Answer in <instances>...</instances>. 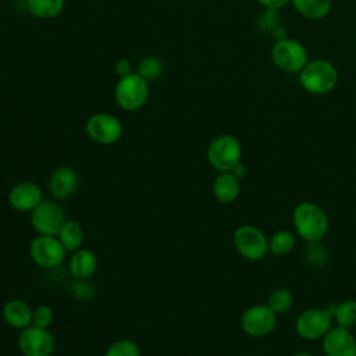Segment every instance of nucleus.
Wrapping results in <instances>:
<instances>
[{
    "label": "nucleus",
    "mask_w": 356,
    "mask_h": 356,
    "mask_svg": "<svg viewBox=\"0 0 356 356\" xmlns=\"http://www.w3.org/2000/svg\"><path fill=\"white\" fill-rule=\"evenodd\" d=\"M257 1L268 10H278L289 3V0H257Z\"/></svg>",
    "instance_id": "30"
},
{
    "label": "nucleus",
    "mask_w": 356,
    "mask_h": 356,
    "mask_svg": "<svg viewBox=\"0 0 356 356\" xmlns=\"http://www.w3.org/2000/svg\"><path fill=\"white\" fill-rule=\"evenodd\" d=\"M138 74L146 81L157 79L163 74V63L156 57H145L138 64Z\"/></svg>",
    "instance_id": "25"
},
{
    "label": "nucleus",
    "mask_w": 356,
    "mask_h": 356,
    "mask_svg": "<svg viewBox=\"0 0 356 356\" xmlns=\"http://www.w3.org/2000/svg\"><path fill=\"white\" fill-rule=\"evenodd\" d=\"M58 241L61 242V245L65 248V250L68 252H75L78 249H81L82 243H83V238H85V232L83 228L79 222L76 221H65L64 225L61 227V229L57 234Z\"/></svg>",
    "instance_id": "19"
},
{
    "label": "nucleus",
    "mask_w": 356,
    "mask_h": 356,
    "mask_svg": "<svg viewBox=\"0 0 356 356\" xmlns=\"http://www.w3.org/2000/svg\"><path fill=\"white\" fill-rule=\"evenodd\" d=\"M325 356H356V338L349 328L339 325L331 330L321 339Z\"/></svg>",
    "instance_id": "13"
},
{
    "label": "nucleus",
    "mask_w": 356,
    "mask_h": 356,
    "mask_svg": "<svg viewBox=\"0 0 356 356\" xmlns=\"http://www.w3.org/2000/svg\"><path fill=\"white\" fill-rule=\"evenodd\" d=\"M292 224L296 234L307 243L320 242L328 232L330 220L325 210L314 202H300L292 210Z\"/></svg>",
    "instance_id": "1"
},
{
    "label": "nucleus",
    "mask_w": 356,
    "mask_h": 356,
    "mask_svg": "<svg viewBox=\"0 0 356 356\" xmlns=\"http://www.w3.org/2000/svg\"><path fill=\"white\" fill-rule=\"evenodd\" d=\"M64 8V0H28V10L32 15L47 19L58 15Z\"/></svg>",
    "instance_id": "23"
},
{
    "label": "nucleus",
    "mask_w": 356,
    "mask_h": 356,
    "mask_svg": "<svg viewBox=\"0 0 356 356\" xmlns=\"http://www.w3.org/2000/svg\"><path fill=\"white\" fill-rule=\"evenodd\" d=\"M210 165L220 171H231L242 159V146L232 135H220L214 138L206 152Z\"/></svg>",
    "instance_id": "3"
},
{
    "label": "nucleus",
    "mask_w": 356,
    "mask_h": 356,
    "mask_svg": "<svg viewBox=\"0 0 356 356\" xmlns=\"http://www.w3.org/2000/svg\"><path fill=\"white\" fill-rule=\"evenodd\" d=\"M299 82L305 90L313 95H325L331 92L338 82V71L327 60H313L299 71Z\"/></svg>",
    "instance_id": "2"
},
{
    "label": "nucleus",
    "mask_w": 356,
    "mask_h": 356,
    "mask_svg": "<svg viewBox=\"0 0 356 356\" xmlns=\"http://www.w3.org/2000/svg\"><path fill=\"white\" fill-rule=\"evenodd\" d=\"M68 268L75 278L88 280L97 270V257L92 250L81 248L72 253Z\"/></svg>",
    "instance_id": "18"
},
{
    "label": "nucleus",
    "mask_w": 356,
    "mask_h": 356,
    "mask_svg": "<svg viewBox=\"0 0 356 356\" xmlns=\"http://www.w3.org/2000/svg\"><path fill=\"white\" fill-rule=\"evenodd\" d=\"M214 197L224 204L235 202L241 193V179L236 178L231 171L220 172L211 186Z\"/></svg>",
    "instance_id": "16"
},
{
    "label": "nucleus",
    "mask_w": 356,
    "mask_h": 356,
    "mask_svg": "<svg viewBox=\"0 0 356 356\" xmlns=\"http://www.w3.org/2000/svg\"><path fill=\"white\" fill-rule=\"evenodd\" d=\"M42 200V189L35 182L31 181L17 184L8 193L10 206L21 213L32 211Z\"/></svg>",
    "instance_id": "14"
},
{
    "label": "nucleus",
    "mask_w": 356,
    "mask_h": 356,
    "mask_svg": "<svg viewBox=\"0 0 356 356\" xmlns=\"http://www.w3.org/2000/svg\"><path fill=\"white\" fill-rule=\"evenodd\" d=\"M242 331L253 338H261L271 334L277 325V314L267 303L252 305L241 316Z\"/></svg>",
    "instance_id": "8"
},
{
    "label": "nucleus",
    "mask_w": 356,
    "mask_h": 356,
    "mask_svg": "<svg viewBox=\"0 0 356 356\" xmlns=\"http://www.w3.org/2000/svg\"><path fill=\"white\" fill-rule=\"evenodd\" d=\"M53 310L47 305H38L32 309V325L47 328L53 323Z\"/></svg>",
    "instance_id": "28"
},
{
    "label": "nucleus",
    "mask_w": 356,
    "mask_h": 356,
    "mask_svg": "<svg viewBox=\"0 0 356 356\" xmlns=\"http://www.w3.org/2000/svg\"><path fill=\"white\" fill-rule=\"evenodd\" d=\"M355 46H356V39H355Z\"/></svg>",
    "instance_id": "33"
},
{
    "label": "nucleus",
    "mask_w": 356,
    "mask_h": 356,
    "mask_svg": "<svg viewBox=\"0 0 356 356\" xmlns=\"http://www.w3.org/2000/svg\"><path fill=\"white\" fill-rule=\"evenodd\" d=\"M3 320L11 328L24 330L32 324V309L21 299L8 300L1 310Z\"/></svg>",
    "instance_id": "17"
},
{
    "label": "nucleus",
    "mask_w": 356,
    "mask_h": 356,
    "mask_svg": "<svg viewBox=\"0 0 356 356\" xmlns=\"http://www.w3.org/2000/svg\"><path fill=\"white\" fill-rule=\"evenodd\" d=\"M104 356H140V349L131 339H118L107 348Z\"/></svg>",
    "instance_id": "26"
},
{
    "label": "nucleus",
    "mask_w": 356,
    "mask_h": 356,
    "mask_svg": "<svg viewBox=\"0 0 356 356\" xmlns=\"http://www.w3.org/2000/svg\"><path fill=\"white\" fill-rule=\"evenodd\" d=\"M115 72L120 75V76H125L128 74H131V63L125 58H121L115 63Z\"/></svg>",
    "instance_id": "29"
},
{
    "label": "nucleus",
    "mask_w": 356,
    "mask_h": 356,
    "mask_svg": "<svg viewBox=\"0 0 356 356\" xmlns=\"http://www.w3.org/2000/svg\"><path fill=\"white\" fill-rule=\"evenodd\" d=\"M231 172L236 177V178H239V179H242L245 175H246V172H248V168H246V165H243L242 163H238L232 170H231Z\"/></svg>",
    "instance_id": "31"
},
{
    "label": "nucleus",
    "mask_w": 356,
    "mask_h": 356,
    "mask_svg": "<svg viewBox=\"0 0 356 356\" xmlns=\"http://www.w3.org/2000/svg\"><path fill=\"white\" fill-rule=\"evenodd\" d=\"M332 320L328 309L309 307L296 317L295 331L306 341H318L331 330Z\"/></svg>",
    "instance_id": "6"
},
{
    "label": "nucleus",
    "mask_w": 356,
    "mask_h": 356,
    "mask_svg": "<svg viewBox=\"0 0 356 356\" xmlns=\"http://www.w3.org/2000/svg\"><path fill=\"white\" fill-rule=\"evenodd\" d=\"M296 245L295 235L288 229L275 231L268 238V253L274 256H285L293 250Z\"/></svg>",
    "instance_id": "22"
},
{
    "label": "nucleus",
    "mask_w": 356,
    "mask_h": 356,
    "mask_svg": "<svg viewBox=\"0 0 356 356\" xmlns=\"http://www.w3.org/2000/svg\"><path fill=\"white\" fill-rule=\"evenodd\" d=\"M293 293L288 288H275L267 299V306L275 313L282 314L293 306Z\"/></svg>",
    "instance_id": "24"
},
{
    "label": "nucleus",
    "mask_w": 356,
    "mask_h": 356,
    "mask_svg": "<svg viewBox=\"0 0 356 356\" xmlns=\"http://www.w3.org/2000/svg\"><path fill=\"white\" fill-rule=\"evenodd\" d=\"M79 184L78 172L68 165H61L56 168L49 178V189L53 197L58 200H65L71 197Z\"/></svg>",
    "instance_id": "15"
},
{
    "label": "nucleus",
    "mask_w": 356,
    "mask_h": 356,
    "mask_svg": "<svg viewBox=\"0 0 356 356\" xmlns=\"http://www.w3.org/2000/svg\"><path fill=\"white\" fill-rule=\"evenodd\" d=\"M54 345V338L47 328L32 324L21 330L18 337V348L24 356H50Z\"/></svg>",
    "instance_id": "11"
},
{
    "label": "nucleus",
    "mask_w": 356,
    "mask_h": 356,
    "mask_svg": "<svg viewBox=\"0 0 356 356\" xmlns=\"http://www.w3.org/2000/svg\"><path fill=\"white\" fill-rule=\"evenodd\" d=\"M65 248L54 235H38L29 245V256L35 264L43 268H53L65 259Z\"/></svg>",
    "instance_id": "9"
},
{
    "label": "nucleus",
    "mask_w": 356,
    "mask_h": 356,
    "mask_svg": "<svg viewBox=\"0 0 356 356\" xmlns=\"http://www.w3.org/2000/svg\"><path fill=\"white\" fill-rule=\"evenodd\" d=\"M67 221L64 209L53 200H42L31 211V224L39 235H54Z\"/></svg>",
    "instance_id": "7"
},
{
    "label": "nucleus",
    "mask_w": 356,
    "mask_h": 356,
    "mask_svg": "<svg viewBox=\"0 0 356 356\" xmlns=\"http://www.w3.org/2000/svg\"><path fill=\"white\" fill-rule=\"evenodd\" d=\"M332 318H335L337 325L343 328H353L356 325V300L346 299L334 305V307L328 309Z\"/></svg>",
    "instance_id": "20"
},
{
    "label": "nucleus",
    "mask_w": 356,
    "mask_h": 356,
    "mask_svg": "<svg viewBox=\"0 0 356 356\" xmlns=\"http://www.w3.org/2000/svg\"><path fill=\"white\" fill-rule=\"evenodd\" d=\"M292 4L299 14L312 19L324 18L331 10L330 0H292Z\"/></svg>",
    "instance_id": "21"
},
{
    "label": "nucleus",
    "mask_w": 356,
    "mask_h": 356,
    "mask_svg": "<svg viewBox=\"0 0 356 356\" xmlns=\"http://www.w3.org/2000/svg\"><path fill=\"white\" fill-rule=\"evenodd\" d=\"M232 243L236 252L250 261L261 260L268 253V238L256 225H239L234 231Z\"/></svg>",
    "instance_id": "4"
},
{
    "label": "nucleus",
    "mask_w": 356,
    "mask_h": 356,
    "mask_svg": "<svg viewBox=\"0 0 356 356\" xmlns=\"http://www.w3.org/2000/svg\"><path fill=\"white\" fill-rule=\"evenodd\" d=\"M274 64L285 72H298L307 64V51L293 39H281L271 49Z\"/></svg>",
    "instance_id": "10"
},
{
    "label": "nucleus",
    "mask_w": 356,
    "mask_h": 356,
    "mask_svg": "<svg viewBox=\"0 0 356 356\" xmlns=\"http://www.w3.org/2000/svg\"><path fill=\"white\" fill-rule=\"evenodd\" d=\"M306 261L314 267H323L328 261V252L320 242L309 243L305 253Z\"/></svg>",
    "instance_id": "27"
},
{
    "label": "nucleus",
    "mask_w": 356,
    "mask_h": 356,
    "mask_svg": "<svg viewBox=\"0 0 356 356\" xmlns=\"http://www.w3.org/2000/svg\"><path fill=\"white\" fill-rule=\"evenodd\" d=\"M115 102L124 110L134 111L140 108L149 97V83L138 72L121 76L114 90Z\"/></svg>",
    "instance_id": "5"
},
{
    "label": "nucleus",
    "mask_w": 356,
    "mask_h": 356,
    "mask_svg": "<svg viewBox=\"0 0 356 356\" xmlns=\"http://www.w3.org/2000/svg\"><path fill=\"white\" fill-rule=\"evenodd\" d=\"M86 132L89 138L100 145H113L122 135L120 120L111 114L97 113L86 121Z\"/></svg>",
    "instance_id": "12"
},
{
    "label": "nucleus",
    "mask_w": 356,
    "mask_h": 356,
    "mask_svg": "<svg viewBox=\"0 0 356 356\" xmlns=\"http://www.w3.org/2000/svg\"><path fill=\"white\" fill-rule=\"evenodd\" d=\"M292 356H314V355H312V353H309V352H296V353H293Z\"/></svg>",
    "instance_id": "32"
}]
</instances>
